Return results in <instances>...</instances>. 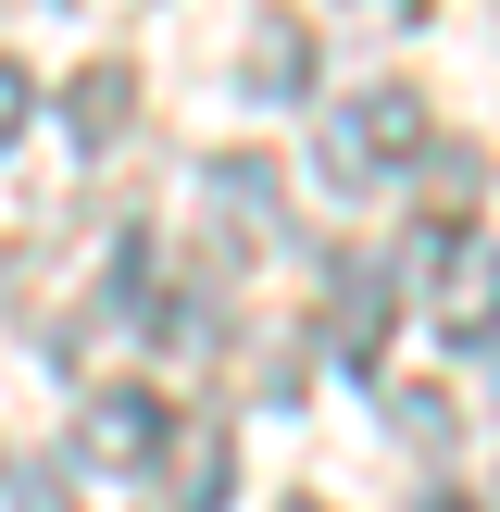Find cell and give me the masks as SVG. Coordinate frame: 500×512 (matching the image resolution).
<instances>
[{
  "instance_id": "obj_8",
  "label": "cell",
  "mask_w": 500,
  "mask_h": 512,
  "mask_svg": "<svg viewBox=\"0 0 500 512\" xmlns=\"http://www.w3.org/2000/svg\"><path fill=\"white\" fill-rule=\"evenodd\" d=\"M175 512H225V425L175 438Z\"/></svg>"
},
{
  "instance_id": "obj_13",
  "label": "cell",
  "mask_w": 500,
  "mask_h": 512,
  "mask_svg": "<svg viewBox=\"0 0 500 512\" xmlns=\"http://www.w3.org/2000/svg\"><path fill=\"white\" fill-rule=\"evenodd\" d=\"M413 512H475V500H450V488H425V500H413Z\"/></svg>"
},
{
  "instance_id": "obj_1",
  "label": "cell",
  "mask_w": 500,
  "mask_h": 512,
  "mask_svg": "<svg viewBox=\"0 0 500 512\" xmlns=\"http://www.w3.org/2000/svg\"><path fill=\"white\" fill-rule=\"evenodd\" d=\"M425 150H438V113H425V88H413V75H375V88H350L338 113H325L313 163H325V188H338V200H363V188H400Z\"/></svg>"
},
{
  "instance_id": "obj_6",
  "label": "cell",
  "mask_w": 500,
  "mask_h": 512,
  "mask_svg": "<svg viewBox=\"0 0 500 512\" xmlns=\"http://www.w3.org/2000/svg\"><path fill=\"white\" fill-rule=\"evenodd\" d=\"M63 125H75V150H113L125 125H138V75H125V63H88V75H63Z\"/></svg>"
},
{
  "instance_id": "obj_2",
  "label": "cell",
  "mask_w": 500,
  "mask_h": 512,
  "mask_svg": "<svg viewBox=\"0 0 500 512\" xmlns=\"http://www.w3.org/2000/svg\"><path fill=\"white\" fill-rule=\"evenodd\" d=\"M163 450H175L163 388H100L88 413H75V475H150Z\"/></svg>"
},
{
  "instance_id": "obj_5",
  "label": "cell",
  "mask_w": 500,
  "mask_h": 512,
  "mask_svg": "<svg viewBox=\"0 0 500 512\" xmlns=\"http://www.w3.org/2000/svg\"><path fill=\"white\" fill-rule=\"evenodd\" d=\"M238 88H250V100H313V25H300V13H250Z\"/></svg>"
},
{
  "instance_id": "obj_11",
  "label": "cell",
  "mask_w": 500,
  "mask_h": 512,
  "mask_svg": "<svg viewBox=\"0 0 500 512\" xmlns=\"http://www.w3.org/2000/svg\"><path fill=\"white\" fill-rule=\"evenodd\" d=\"M13 500H25V512H75V488H63L50 463H38V475H13Z\"/></svg>"
},
{
  "instance_id": "obj_3",
  "label": "cell",
  "mask_w": 500,
  "mask_h": 512,
  "mask_svg": "<svg viewBox=\"0 0 500 512\" xmlns=\"http://www.w3.org/2000/svg\"><path fill=\"white\" fill-rule=\"evenodd\" d=\"M388 263H338V288H325V363L338 375H375L388 363Z\"/></svg>"
},
{
  "instance_id": "obj_12",
  "label": "cell",
  "mask_w": 500,
  "mask_h": 512,
  "mask_svg": "<svg viewBox=\"0 0 500 512\" xmlns=\"http://www.w3.org/2000/svg\"><path fill=\"white\" fill-rule=\"evenodd\" d=\"M350 13H363V25H425L438 0H350Z\"/></svg>"
},
{
  "instance_id": "obj_14",
  "label": "cell",
  "mask_w": 500,
  "mask_h": 512,
  "mask_svg": "<svg viewBox=\"0 0 500 512\" xmlns=\"http://www.w3.org/2000/svg\"><path fill=\"white\" fill-rule=\"evenodd\" d=\"M275 512H325V500H275Z\"/></svg>"
},
{
  "instance_id": "obj_7",
  "label": "cell",
  "mask_w": 500,
  "mask_h": 512,
  "mask_svg": "<svg viewBox=\"0 0 500 512\" xmlns=\"http://www.w3.org/2000/svg\"><path fill=\"white\" fill-rule=\"evenodd\" d=\"M213 175V213L225 225H250V238H275V225H288V200H275V163L263 150H225V163H200Z\"/></svg>"
},
{
  "instance_id": "obj_9",
  "label": "cell",
  "mask_w": 500,
  "mask_h": 512,
  "mask_svg": "<svg viewBox=\"0 0 500 512\" xmlns=\"http://www.w3.org/2000/svg\"><path fill=\"white\" fill-rule=\"evenodd\" d=\"M400 438H425V450H450V438H463V413H450L438 388H400Z\"/></svg>"
},
{
  "instance_id": "obj_10",
  "label": "cell",
  "mask_w": 500,
  "mask_h": 512,
  "mask_svg": "<svg viewBox=\"0 0 500 512\" xmlns=\"http://www.w3.org/2000/svg\"><path fill=\"white\" fill-rule=\"evenodd\" d=\"M25 125H38V75H25V63H0V150H13Z\"/></svg>"
},
{
  "instance_id": "obj_4",
  "label": "cell",
  "mask_w": 500,
  "mask_h": 512,
  "mask_svg": "<svg viewBox=\"0 0 500 512\" xmlns=\"http://www.w3.org/2000/svg\"><path fill=\"white\" fill-rule=\"evenodd\" d=\"M425 300H438V350H500V250H488V238L450 250Z\"/></svg>"
},
{
  "instance_id": "obj_15",
  "label": "cell",
  "mask_w": 500,
  "mask_h": 512,
  "mask_svg": "<svg viewBox=\"0 0 500 512\" xmlns=\"http://www.w3.org/2000/svg\"><path fill=\"white\" fill-rule=\"evenodd\" d=\"M0 13H13V0H0Z\"/></svg>"
}]
</instances>
